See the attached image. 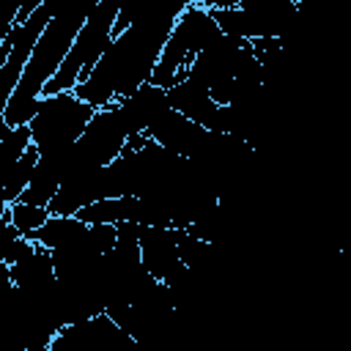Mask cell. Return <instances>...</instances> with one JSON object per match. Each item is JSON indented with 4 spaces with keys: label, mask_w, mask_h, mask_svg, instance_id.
<instances>
[{
    "label": "cell",
    "mask_w": 351,
    "mask_h": 351,
    "mask_svg": "<svg viewBox=\"0 0 351 351\" xmlns=\"http://www.w3.org/2000/svg\"><path fill=\"white\" fill-rule=\"evenodd\" d=\"M173 22L176 19H151L112 36L96 66L71 88L74 96L99 110L148 82Z\"/></svg>",
    "instance_id": "1"
},
{
    "label": "cell",
    "mask_w": 351,
    "mask_h": 351,
    "mask_svg": "<svg viewBox=\"0 0 351 351\" xmlns=\"http://www.w3.org/2000/svg\"><path fill=\"white\" fill-rule=\"evenodd\" d=\"M99 0H66V5L47 22V27L41 30L25 69L22 77L3 110V118L8 126H22L30 123V118L38 110V99H41V88L44 82L58 71V66L63 63L74 36L80 33L82 22L88 19V14L93 11Z\"/></svg>",
    "instance_id": "2"
},
{
    "label": "cell",
    "mask_w": 351,
    "mask_h": 351,
    "mask_svg": "<svg viewBox=\"0 0 351 351\" xmlns=\"http://www.w3.org/2000/svg\"><path fill=\"white\" fill-rule=\"evenodd\" d=\"M121 0H99L93 5V11L88 14V19L82 22L80 33L74 36L63 63L58 66V71L44 82L41 96H52V93H63L71 90L101 58V52L107 49V44L112 41V25H115V14H118Z\"/></svg>",
    "instance_id": "3"
},
{
    "label": "cell",
    "mask_w": 351,
    "mask_h": 351,
    "mask_svg": "<svg viewBox=\"0 0 351 351\" xmlns=\"http://www.w3.org/2000/svg\"><path fill=\"white\" fill-rule=\"evenodd\" d=\"M219 36V27L211 16L208 8L189 3L178 19L173 22V30L167 33V41L159 52V60L151 71V82L159 88H170L173 82L186 77V66L192 63V58L214 38Z\"/></svg>",
    "instance_id": "4"
},
{
    "label": "cell",
    "mask_w": 351,
    "mask_h": 351,
    "mask_svg": "<svg viewBox=\"0 0 351 351\" xmlns=\"http://www.w3.org/2000/svg\"><path fill=\"white\" fill-rule=\"evenodd\" d=\"M93 112H96V107L77 99L74 90L41 96L38 110L27 123L30 143L38 148V154L55 151V148H69L82 134V129L88 126Z\"/></svg>",
    "instance_id": "5"
},
{
    "label": "cell",
    "mask_w": 351,
    "mask_h": 351,
    "mask_svg": "<svg viewBox=\"0 0 351 351\" xmlns=\"http://www.w3.org/2000/svg\"><path fill=\"white\" fill-rule=\"evenodd\" d=\"M126 137H129V132H126V126H123V121L118 115L115 101L99 107L90 115V121L82 129V134L71 143L66 173L69 170H96V167L110 165L121 154Z\"/></svg>",
    "instance_id": "6"
},
{
    "label": "cell",
    "mask_w": 351,
    "mask_h": 351,
    "mask_svg": "<svg viewBox=\"0 0 351 351\" xmlns=\"http://www.w3.org/2000/svg\"><path fill=\"white\" fill-rule=\"evenodd\" d=\"M137 346L107 313H96L85 321H74L58 329L47 351H121Z\"/></svg>",
    "instance_id": "7"
},
{
    "label": "cell",
    "mask_w": 351,
    "mask_h": 351,
    "mask_svg": "<svg viewBox=\"0 0 351 351\" xmlns=\"http://www.w3.org/2000/svg\"><path fill=\"white\" fill-rule=\"evenodd\" d=\"M167 101L173 110H178L184 118L211 129V132H222V134H233V112L228 104H217L208 90H203L200 85H195L192 80H178L173 82L167 90Z\"/></svg>",
    "instance_id": "8"
},
{
    "label": "cell",
    "mask_w": 351,
    "mask_h": 351,
    "mask_svg": "<svg viewBox=\"0 0 351 351\" xmlns=\"http://www.w3.org/2000/svg\"><path fill=\"white\" fill-rule=\"evenodd\" d=\"M241 14L252 27V38L274 36L288 44L299 36V14L302 8L293 0H239Z\"/></svg>",
    "instance_id": "9"
},
{
    "label": "cell",
    "mask_w": 351,
    "mask_h": 351,
    "mask_svg": "<svg viewBox=\"0 0 351 351\" xmlns=\"http://www.w3.org/2000/svg\"><path fill=\"white\" fill-rule=\"evenodd\" d=\"M140 261L156 280H165L181 261H178V244H176V228L162 225H143L140 228Z\"/></svg>",
    "instance_id": "10"
},
{
    "label": "cell",
    "mask_w": 351,
    "mask_h": 351,
    "mask_svg": "<svg viewBox=\"0 0 351 351\" xmlns=\"http://www.w3.org/2000/svg\"><path fill=\"white\" fill-rule=\"evenodd\" d=\"M186 0H121L112 36L123 33L132 25L151 22V19H178V14L186 8Z\"/></svg>",
    "instance_id": "11"
},
{
    "label": "cell",
    "mask_w": 351,
    "mask_h": 351,
    "mask_svg": "<svg viewBox=\"0 0 351 351\" xmlns=\"http://www.w3.org/2000/svg\"><path fill=\"white\" fill-rule=\"evenodd\" d=\"M11 277H14V285L22 293H41V291H47L55 282L52 252L47 247L36 244V250L27 258L11 263Z\"/></svg>",
    "instance_id": "12"
},
{
    "label": "cell",
    "mask_w": 351,
    "mask_h": 351,
    "mask_svg": "<svg viewBox=\"0 0 351 351\" xmlns=\"http://www.w3.org/2000/svg\"><path fill=\"white\" fill-rule=\"evenodd\" d=\"M85 228L88 225L77 214H49L41 228H36L33 233H27V239L36 241V244H41V247H47V250H58V247L74 241Z\"/></svg>",
    "instance_id": "13"
},
{
    "label": "cell",
    "mask_w": 351,
    "mask_h": 351,
    "mask_svg": "<svg viewBox=\"0 0 351 351\" xmlns=\"http://www.w3.org/2000/svg\"><path fill=\"white\" fill-rule=\"evenodd\" d=\"M36 162H38V148L30 143V145L25 148V154L14 162V167L8 170L5 181H3V200H5V203L19 200V195L25 192V186H27V181H30V176H33V170H36Z\"/></svg>",
    "instance_id": "14"
},
{
    "label": "cell",
    "mask_w": 351,
    "mask_h": 351,
    "mask_svg": "<svg viewBox=\"0 0 351 351\" xmlns=\"http://www.w3.org/2000/svg\"><path fill=\"white\" fill-rule=\"evenodd\" d=\"M8 214H11V225L22 236H27V233H33L36 228L44 225V219L49 217V208L47 206H33V203L14 200V203H8Z\"/></svg>",
    "instance_id": "15"
},
{
    "label": "cell",
    "mask_w": 351,
    "mask_h": 351,
    "mask_svg": "<svg viewBox=\"0 0 351 351\" xmlns=\"http://www.w3.org/2000/svg\"><path fill=\"white\" fill-rule=\"evenodd\" d=\"M19 236V230L11 225V214H8V203L0 208V261L5 258V250H8V244L14 241Z\"/></svg>",
    "instance_id": "16"
},
{
    "label": "cell",
    "mask_w": 351,
    "mask_h": 351,
    "mask_svg": "<svg viewBox=\"0 0 351 351\" xmlns=\"http://www.w3.org/2000/svg\"><path fill=\"white\" fill-rule=\"evenodd\" d=\"M41 3H44V0H16V5H19V11H16V25H19V22H25V19H27V16L41 5Z\"/></svg>",
    "instance_id": "17"
},
{
    "label": "cell",
    "mask_w": 351,
    "mask_h": 351,
    "mask_svg": "<svg viewBox=\"0 0 351 351\" xmlns=\"http://www.w3.org/2000/svg\"><path fill=\"white\" fill-rule=\"evenodd\" d=\"M197 5L208 8V11H219V8H233L239 5V0H197Z\"/></svg>",
    "instance_id": "18"
},
{
    "label": "cell",
    "mask_w": 351,
    "mask_h": 351,
    "mask_svg": "<svg viewBox=\"0 0 351 351\" xmlns=\"http://www.w3.org/2000/svg\"><path fill=\"white\" fill-rule=\"evenodd\" d=\"M8 129H11V126H8V123H5V118L0 115V140L5 137V132H8Z\"/></svg>",
    "instance_id": "19"
},
{
    "label": "cell",
    "mask_w": 351,
    "mask_h": 351,
    "mask_svg": "<svg viewBox=\"0 0 351 351\" xmlns=\"http://www.w3.org/2000/svg\"><path fill=\"white\" fill-rule=\"evenodd\" d=\"M186 3H197V0H186Z\"/></svg>",
    "instance_id": "20"
}]
</instances>
